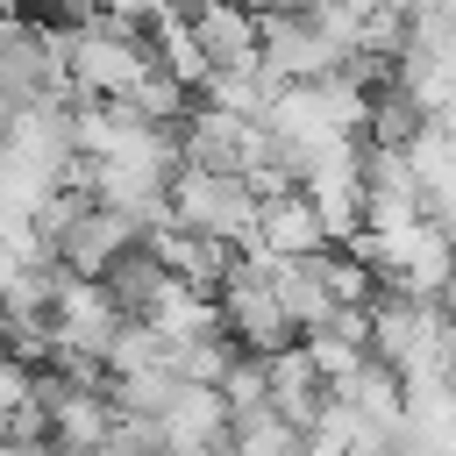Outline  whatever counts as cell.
<instances>
[{
	"instance_id": "6da1fadb",
	"label": "cell",
	"mask_w": 456,
	"mask_h": 456,
	"mask_svg": "<svg viewBox=\"0 0 456 456\" xmlns=\"http://www.w3.org/2000/svg\"><path fill=\"white\" fill-rule=\"evenodd\" d=\"M64 78H71V107L78 100H128L135 78L150 71V36L128 21H86L71 36H57Z\"/></svg>"
},
{
	"instance_id": "7a4b0ae2",
	"label": "cell",
	"mask_w": 456,
	"mask_h": 456,
	"mask_svg": "<svg viewBox=\"0 0 456 456\" xmlns=\"http://www.w3.org/2000/svg\"><path fill=\"white\" fill-rule=\"evenodd\" d=\"M370 363H385L392 378L449 370V321H442V306L378 285V299H370Z\"/></svg>"
},
{
	"instance_id": "3957f363",
	"label": "cell",
	"mask_w": 456,
	"mask_h": 456,
	"mask_svg": "<svg viewBox=\"0 0 456 456\" xmlns=\"http://www.w3.org/2000/svg\"><path fill=\"white\" fill-rule=\"evenodd\" d=\"M299 200L321 214L328 249H342L363 228V135H335L299 157Z\"/></svg>"
},
{
	"instance_id": "277c9868",
	"label": "cell",
	"mask_w": 456,
	"mask_h": 456,
	"mask_svg": "<svg viewBox=\"0 0 456 456\" xmlns=\"http://www.w3.org/2000/svg\"><path fill=\"white\" fill-rule=\"evenodd\" d=\"M164 207H171L178 228H192L207 242H228V249H242L256 235V200H249V185L235 171H171Z\"/></svg>"
},
{
	"instance_id": "5b68a950",
	"label": "cell",
	"mask_w": 456,
	"mask_h": 456,
	"mask_svg": "<svg viewBox=\"0 0 456 456\" xmlns=\"http://www.w3.org/2000/svg\"><path fill=\"white\" fill-rule=\"evenodd\" d=\"M342 64H349V50L328 43L299 7L256 14V71H264L271 86H321V78H335Z\"/></svg>"
},
{
	"instance_id": "8992f818",
	"label": "cell",
	"mask_w": 456,
	"mask_h": 456,
	"mask_svg": "<svg viewBox=\"0 0 456 456\" xmlns=\"http://www.w3.org/2000/svg\"><path fill=\"white\" fill-rule=\"evenodd\" d=\"M36 100H71L57 36L43 21H7L0 14V114L7 107H36Z\"/></svg>"
},
{
	"instance_id": "52a82bcc",
	"label": "cell",
	"mask_w": 456,
	"mask_h": 456,
	"mask_svg": "<svg viewBox=\"0 0 456 456\" xmlns=\"http://www.w3.org/2000/svg\"><path fill=\"white\" fill-rule=\"evenodd\" d=\"M114 335H121V306L107 299V285L57 271V292H50V342H57V356H78V363L107 370Z\"/></svg>"
},
{
	"instance_id": "ba28073f",
	"label": "cell",
	"mask_w": 456,
	"mask_h": 456,
	"mask_svg": "<svg viewBox=\"0 0 456 456\" xmlns=\"http://www.w3.org/2000/svg\"><path fill=\"white\" fill-rule=\"evenodd\" d=\"M135 242H142V228H135V221H121V214H107V207H93V200H86V214L50 242V264H57L64 278H107Z\"/></svg>"
},
{
	"instance_id": "9c48e42d",
	"label": "cell",
	"mask_w": 456,
	"mask_h": 456,
	"mask_svg": "<svg viewBox=\"0 0 456 456\" xmlns=\"http://www.w3.org/2000/svg\"><path fill=\"white\" fill-rule=\"evenodd\" d=\"M142 249L157 256L164 278H178V285H192V292H207V299L221 292V278H228V264H235L228 242H207V235L178 228V221H157V228L142 235Z\"/></svg>"
},
{
	"instance_id": "30bf717a",
	"label": "cell",
	"mask_w": 456,
	"mask_h": 456,
	"mask_svg": "<svg viewBox=\"0 0 456 456\" xmlns=\"http://www.w3.org/2000/svg\"><path fill=\"white\" fill-rule=\"evenodd\" d=\"M242 135H249V121H235V114L192 100V107L178 114V128H171V142H178V171H235Z\"/></svg>"
},
{
	"instance_id": "8fae6325",
	"label": "cell",
	"mask_w": 456,
	"mask_h": 456,
	"mask_svg": "<svg viewBox=\"0 0 456 456\" xmlns=\"http://www.w3.org/2000/svg\"><path fill=\"white\" fill-rule=\"evenodd\" d=\"M185 28H192V43H200V57H207L214 71H256V14H249V7H235V0H200V7L185 14Z\"/></svg>"
},
{
	"instance_id": "7c38bea8",
	"label": "cell",
	"mask_w": 456,
	"mask_h": 456,
	"mask_svg": "<svg viewBox=\"0 0 456 456\" xmlns=\"http://www.w3.org/2000/svg\"><path fill=\"white\" fill-rule=\"evenodd\" d=\"M157 449L164 456H192V449H228V406L207 385H178V399L157 420Z\"/></svg>"
},
{
	"instance_id": "4fadbf2b",
	"label": "cell",
	"mask_w": 456,
	"mask_h": 456,
	"mask_svg": "<svg viewBox=\"0 0 456 456\" xmlns=\"http://www.w3.org/2000/svg\"><path fill=\"white\" fill-rule=\"evenodd\" d=\"M249 249H264V256H278V264H292V256H321V249H328V228H321V214H314L299 192H285V200H264V207H256V235H249Z\"/></svg>"
},
{
	"instance_id": "5bb4252c",
	"label": "cell",
	"mask_w": 456,
	"mask_h": 456,
	"mask_svg": "<svg viewBox=\"0 0 456 456\" xmlns=\"http://www.w3.org/2000/svg\"><path fill=\"white\" fill-rule=\"evenodd\" d=\"M264 392H271V413H278L285 428L314 435V420H321V406H328V385L314 378V363L299 356V342L278 349V356H264Z\"/></svg>"
},
{
	"instance_id": "9a60e30c",
	"label": "cell",
	"mask_w": 456,
	"mask_h": 456,
	"mask_svg": "<svg viewBox=\"0 0 456 456\" xmlns=\"http://www.w3.org/2000/svg\"><path fill=\"white\" fill-rule=\"evenodd\" d=\"M328 399H342L370 435H385V442H399V428H406V399H399V378L385 370V363H356L342 385H328Z\"/></svg>"
},
{
	"instance_id": "2e32d148",
	"label": "cell",
	"mask_w": 456,
	"mask_h": 456,
	"mask_svg": "<svg viewBox=\"0 0 456 456\" xmlns=\"http://www.w3.org/2000/svg\"><path fill=\"white\" fill-rule=\"evenodd\" d=\"M321 256H328V249H321ZM321 256H292V264L271 256V292H278L292 335H306V328H321V321L335 314V292H328V264H321Z\"/></svg>"
},
{
	"instance_id": "e0dca14e",
	"label": "cell",
	"mask_w": 456,
	"mask_h": 456,
	"mask_svg": "<svg viewBox=\"0 0 456 456\" xmlns=\"http://www.w3.org/2000/svg\"><path fill=\"white\" fill-rule=\"evenodd\" d=\"M150 64H157L178 93H200V86L214 78V64L200 57V43H192L185 21H150Z\"/></svg>"
},
{
	"instance_id": "ac0fdd59",
	"label": "cell",
	"mask_w": 456,
	"mask_h": 456,
	"mask_svg": "<svg viewBox=\"0 0 456 456\" xmlns=\"http://www.w3.org/2000/svg\"><path fill=\"white\" fill-rule=\"evenodd\" d=\"M235 356H242V349H235L228 335H200V342H171V349H164V370H171L178 385H207V392H214Z\"/></svg>"
},
{
	"instance_id": "d6986e66",
	"label": "cell",
	"mask_w": 456,
	"mask_h": 456,
	"mask_svg": "<svg viewBox=\"0 0 456 456\" xmlns=\"http://www.w3.org/2000/svg\"><path fill=\"white\" fill-rule=\"evenodd\" d=\"M100 285H107V299L121 306V321H142V306L157 299V285H164V271H157V256H150V249L135 242V249H128V256H121V264H114V271H107Z\"/></svg>"
},
{
	"instance_id": "ffe728a7",
	"label": "cell",
	"mask_w": 456,
	"mask_h": 456,
	"mask_svg": "<svg viewBox=\"0 0 456 456\" xmlns=\"http://www.w3.org/2000/svg\"><path fill=\"white\" fill-rule=\"evenodd\" d=\"M228 456H306V435H299V428H285V420L264 406V413L228 420Z\"/></svg>"
},
{
	"instance_id": "44dd1931",
	"label": "cell",
	"mask_w": 456,
	"mask_h": 456,
	"mask_svg": "<svg viewBox=\"0 0 456 456\" xmlns=\"http://www.w3.org/2000/svg\"><path fill=\"white\" fill-rule=\"evenodd\" d=\"M107 399L121 420H164V406L178 399V378L171 370H135V378H107Z\"/></svg>"
},
{
	"instance_id": "7402d4cb",
	"label": "cell",
	"mask_w": 456,
	"mask_h": 456,
	"mask_svg": "<svg viewBox=\"0 0 456 456\" xmlns=\"http://www.w3.org/2000/svg\"><path fill=\"white\" fill-rule=\"evenodd\" d=\"M135 370H164V342L142 321H121V335L107 349V378H135Z\"/></svg>"
},
{
	"instance_id": "603a6c76",
	"label": "cell",
	"mask_w": 456,
	"mask_h": 456,
	"mask_svg": "<svg viewBox=\"0 0 456 456\" xmlns=\"http://www.w3.org/2000/svg\"><path fill=\"white\" fill-rule=\"evenodd\" d=\"M214 392H221L228 420H242V413H264V406H271V392H264V356H235V363H228V378H221Z\"/></svg>"
},
{
	"instance_id": "cb8c5ba5",
	"label": "cell",
	"mask_w": 456,
	"mask_h": 456,
	"mask_svg": "<svg viewBox=\"0 0 456 456\" xmlns=\"http://www.w3.org/2000/svg\"><path fill=\"white\" fill-rule=\"evenodd\" d=\"M28 406H36V370L14 363V356H0V420H14Z\"/></svg>"
},
{
	"instance_id": "d4e9b609",
	"label": "cell",
	"mask_w": 456,
	"mask_h": 456,
	"mask_svg": "<svg viewBox=\"0 0 456 456\" xmlns=\"http://www.w3.org/2000/svg\"><path fill=\"white\" fill-rule=\"evenodd\" d=\"M93 7H100V21H128V28L150 21V0H93Z\"/></svg>"
},
{
	"instance_id": "484cf974",
	"label": "cell",
	"mask_w": 456,
	"mask_h": 456,
	"mask_svg": "<svg viewBox=\"0 0 456 456\" xmlns=\"http://www.w3.org/2000/svg\"><path fill=\"white\" fill-rule=\"evenodd\" d=\"M200 0H150V21H185Z\"/></svg>"
},
{
	"instance_id": "4316f807",
	"label": "cell",
	"mask_w": 456,
	"mask_h": 456,
	"mask_svg": "<svg viewBox=\"0 0 456 456\" xmlns=\"http://www.w3.org/2000/svg\"><path fill=\"white\" fill-rule=\"evenodd\" d=\"M435 306H442V321H449V363H456V278L442 285V299H435Z\"/></svg>"
},
{
	"instance_id": "83f0119b",
	"label": "cell",
	"mask_w": 456,
	"mask_h": 456,
	"mask_svg": "<svg viewBox=\"0 0 456 456\" xmlns=\"http://www.w3.org/2000/svg\"><path fill=\"white\" fill-rule=\"evenodd\" d=\"M413 7H428V14H442V21H456V0H413Z\"/></svg>"
},
{
	"instance_id": "f1b7e54d",
	"label": "cell",
	"mask_w": 456,
	"mask_h": 456,
	"mask_svg": "<svg viewBox=\"0 0 456 456\" xmlns=\"http://www.w3.org/2000/svg\"><path fill=\"white\" fill-rule=\"evenodd\" d=\"M7 449H14V435H7V420H0V456H7Z\"/></svg>"
},
{
	"instance_id": "f546056e",
	"label": "cell",
	"mask_w": 456,
	"mask_h": 456,
	"mask_svg": "<svg viewBox=\"0 0 456 456\" xmlns=\"http://www.w3.org/2000/svg\"><path fill=\"white\" fill-rule=\"evenodd\" d=\"M7 456H57V449H7Z\"/></svg>"
},
{
	"instance_id": "4dcf8cb0",
	"label": "cell",
	"mask_w": 456,
	"mask_h": 456,
	"mask_svg": "<svg viewBox=\"0 0 456 456\" xmlns=\"http://www.w3.org/2000/svg\"><path fill=\"white\" fill-rule=\"evenodd\" d=\"M192 456H228V449H192Z\"/></svg>"
},
{
	"instance_id": "1f68e13d",
	"label": "cell",
	"mask_w": 456,
	"mask_h": 456,
	"mask_svg": "<svg viewBox=\"0 0 456 456\" xmlns=\"http://www.w3.org/2000/svg\"><path fill=\"white\" fill-rule=\"evenodd\" d=\"M0 335H7V314H0Z\"/></svg>"
}]
</instances>
